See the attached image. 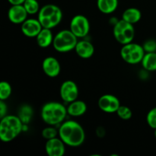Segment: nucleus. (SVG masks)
Wrapping results in <instances>:
<instances>
[{
	"instance_id": "f257e3e1",
	"label": "nucleus",
	"mask_w": 156,
	"mask_h": 156,
	"mask_svg": "<svg viewBox=\"0 0 156 156\" xmlns=\"http://www.w3.org/2000/svg\"><path fill=\"white\" fill-rule=\"evenodd\" d=\"M59 137L66 146L79 147L85 141V133L80 123L75 120H67L59 126Z\"/></svg>"
},
{
	"instance_id": "f03ea898",
	"label": "nucleus",
	"mask_w": 156,
	"mask_h": 156,
	"mask_svg": "<svg viewBox=\"0 0 156 156\" xmlns=\"http://www.w3.org/2000/svg\"><path fill=\"white\" fill-rule=\"evenodd\" d=\"M22 121L18 116L6 115L1 118L0 139L4 143H9L17 138L23 131Z\"/></svg>"
},
{
	"instance_id": "7ed1b4c3",
	"label": "nucleus",
	"mask_w": 156,
	"mask_h": 156,
	"mask_svg": "<svg viewBox=\"0 0 156 156\" xmlns=\"http://www.w3.org/2000/svg\"><path fill=\"white\" fill-rule=\"evenodd\" d=\"M67 114V108L59 102H47L41 108V118L50 126L62 123Z\"/></svg>"
},
{
	"instance_id": "20e7f679",
	"label": "nucleus",
	"mask_w": 156,
	"mask_h": 156,
	"mask_svg": "<svg viewBox=\"0 0 156 156\" xmlns=\"http://www.w3.org/2000/svg\"><path fill=\"white\" fill-rule=\"evenodd\" d=\"M37 19L43 27L52 29L62 21V12L60 8L56 5H45L40 9Z\"/></svg>"
},
{
	"instance_id": "39448f33",
	"label": "nucleus",
	"mask_w": 156,
	"mask_h": 156,
	"mask_svg": "<svg viewBox=\"0 0 156 156\" xmlns=\"http://www.w3.org/2000/svg\"><path fill=\"white\" fill-rule=\"evenodd\" d=\"M78 43V37L70 30H62L55 35L53 47L59 53H67L75 50Z\"/></svg>"
},
{
	"instance_id": "423d86ee",
	"label": "nucleus",
	"mask_w": 156,
	"mask_h": 156,
	"mask_svg": "<svg viewBox=\"0 0 156 156\" xmlns=\"http://www.w3.org/2000/svg\"><path fill=\"white\" fill-rule=\"evenodd\" d=\"M113 34L117 42L124 45L133 42L135 37V28L133 24L126 22L123 19L118 20L114 25Z\"/></svg>"
},
{
	"instance_id": "0eeeda50",
	"label": "nucleus",
	"mask_w": 156,
	"mask_h": 156,
	"mask_svg": "<svg viewBox=\"0 0 156 156\" xmlns=\"http://www.w3.org/2000/svg\"><path fill=\"white\" fill-rule=\"evenodd\" d=\"M145 53L143 46L133 42L123 45L120 50V56L123 60L131 65L141 62Z\"/></svg>"
},
{
	"instance_id": "6e6552de",
	"label": "nucleus",
	"mask_w": 156,
	"mask_h": 156,
	"mask_svg": "<svg viewBox=\"0 0 156 156\" xmlns=\"http://www.w3.org/2000/svg\"><path fill=\"white\" fill-rule=\"evenodd\" d=\"M69 30L78 38L85 37L90 31L89 21L85 15H75L70 21Z\"/></svg>"
},
{
	"instance_id": "1a4fd4ad",
	"label": "nucleus",
	"mask_w": 156,
	"mask_h": 156,
	"mask_svg": "<svg viewBox=\"0 0 156 156\" xmlns=\"http://www.w3.org/2000/svg\"><path fill=\"white\" fill-rule=\"evenodd\" d=\"M79 91L78 85L72 80H66L62 83L59 89V94L63 101L71 103L77 100Z\"/></svg>"
},
{
	"instance_id": "9d476101",
	"label": "nucleus",
	"mask_w": 156,
	"mask_h": 156,
	"mask_svg": "<svg viewBox=\"0 0 156 156\" xmlns=\"http://www.w3.org/2000/svg\"><path fill=\"white\" fill-rule=\"evenodd\" d=\"M98 105L102 111L108 114L116 113L120 106L119 99L116 96L109 94H104L100 97Z\"/></svg>"
},
{
	"instance_id": "9b49d317",
	"label": "nucleus",
	"mask_w": 156,
	"mask_h": 156,
	"mask_svg": "<svg viewBox=\"0 0 156 156\" xmlns=\"http://www.w3.org/2000/svg\"><path fill=\"white\" fill-rule=\"evenodd\" d=\"M43 27L38 19L29 18L21 24V30L23 34L27 37H36Z\"/></svg>"
},
{
	"instance_id": "f8f14e48",
	"label": "nucleus",
	"mask_w": 156,
	"mask_h": 156,
	"mask_svg": "<svg viewBox=\"0 0 156 156\" xmlns=\"http://www.w3.org/2000/svg\"><path fill=\"white\" fill-rule=\"evenodd\" d=\"M66 144L60 138L50 139L47 140L45 150L49 156H62L66 152Z\"/></svg>"
},
{
	"instance_id": "ddd939ff",
	"label": "nucleus",
	"mask_w": 156,
	"mask_h": 156,
	"mask_svg": "<svg viewBox=\"0 0 156 156\" xmlns=\"http://www.w3.org/2000/svg\"><path fill=\"white\" fill-rule=\"evenodd\" d=\"M42 69L44 73L50 78H56L61 72L60 63L57 59L53 56H47L44 59Z\"/></svg>"
},
{
	"instance_id": "4468645a",
	"label": "nucleus",
	"mask_w": 156,
	"mask_h": 156,
	"mask_svg": "<svg viewBox=\"0 0 156 156\" xmlns=\"http://www.w3.org/2000/svg\"><path fill=\"white\" fill-rule=\"evenodd\" d=\"M28 13L24 9L23 5H12L8 12L9 19L12 24H21L26 19H27Z\"/></svg>"
},
{
	"instance_id": "2eb2a0df",
	"label": "nucleus",
	"mask_w": 156,
	"mask_h": 156,
	"mask_svg": "<svg viewBox=\"0 0 156 156\" xmlns=\"http://www.w3.org/2000/svg\"><path fill=\"white\" fill-rule=\"evenodd\" d=\"M75 51L82 59H89L94 55V47L90 41H79L75 47Z\"/></svg>"
},
{
	"instance_id": "dca6fc26",
	"label": "nucleus",
	"mask_w": 156,
	"mask_h": 156,
	"mask_svg": "<svg viewBox=\"0 0 156 156\" xmlns=\"http://www.w3.org/2000/svg\"><path fill=\"white\" fill-rule=\"evenodd\" d=\"M87 111V105L85 101L81 100H76L69 103L67 107V113L71 117H81Z\"/></svg>"
},
{
	"instance_id": "f3484780",
	"label": "nucleus",
	"mask_w": 156,
	"mask_h": 156,
	"mask_svg": "<svg viewBox=\"0 0 156 156\" xmlns=\"http://www.w3.org/2000/svg\"><path fill=\"white\" fill-rule=\"evenodd\" d=\"M53 38L51 29L43 27L37 36L36 37L37 44L41 48H47L51 44H53Z\"/></svg>"
},
{
	"instance_id": "a211bd4d",
	"label": "nucleus",
	"mask_w": 156,
	"mask_h": 156,
	"mask_svg": "<svg viewBox=\"0 0 156 156\" xmlns=\"http://www.w3.org/2000/svg\"><path fill=\"white\" fill-rule=\"evenodd\" d=\"M98 10L104 14H111L117 10L118 0H97Z\"/></svg>"
},
{
	"instance_id": "6ab92c4d",
	"label": "nucleus",
	"mask_w": 156,
	"mask_h": 156,
	"mask_svg": "<svg viewBox=\"0 0 156 156\" xmlns=\"http://www.w3.org/2000/svg\"><path fill=\"white\" fill-rule=\"evenodd\" d=\"M142 18V13L140 9L136 8H129L123 12L122 15V19L126 22L135 24L140 21Z\"/></svg>"
},
{
	"instance_id": "aec40b11",
	"label": "nucleus",
	"mask_w": 156,
	"mask_h": 156,
	"mask_svg": "<svg viewBox=\"0 0 156 156\" xmlns=\"http://www.w3.org/2000/svg\"><path fill=\"white\" fill-rule=\"evenodd\" d=\"M141 63L146 71H156V52L145 53Z\"/></svg>"
},
{
	"instance_id": "412c9836",
	"label": "nucleus",
	"mask_w": 156,
	"mask_h": 156,
	"mask_svg": "<svg viewBox=\"0 0 156 156\" xmlns=\"http://www.w3.org/2000/svg\"><path fill=\"white\" fill-rule=\"evenodd\" d=\"M18 116L24 124H28L33 116V109L30 105H22L18 111Z\"/></svg>"
},
{
	"instance_id": "4be33fe9",
	"label": "nucleus",
	"mask_w": 156,
	"mask_h": 156,
	"mask_svg": "<svg viewBox=\"0 0 156 156\" xmlns=\"http://www.w3.org/2000/svg\"><path fill=\"white\" fill-rule=\"evenodd\" d=\"M23 5L28 15H35L38 13L41 9L37 0H25Z\"/></svg>"
},
{
	"instance_id": "5701e85b",
	"label": "nucleus",
	"mask_w": 156,
	"mask_h": 156,
	"mask_svg": "<svg viewBox=\"0 0 156 156\" xmlns=\"http://www.w3.org/2000/svg\"><path fill=\"white\" fill-rule=\"evenodd\" d=\"M12 88L10 84L6 81L0 82V100L5 101L11 96Z\"/></svg>"
},
{
	"instance_id": "b1692460",
	"label": "nucleus",
	"mask_w": 156,
	"mask_h": 156,
	"mask_svg": "<svg viewBox=\"0 0 156 156\" xmlns=\"http://www.w3.org/2000/svg\"><path fill=\"white\" fill-rule=\"evenodd\" d=\"M116 113L118 115V117L123 120H129L133 115L130 108H128L127 106H124V105H120Z\"/></svg>"
},
{
	"instance_id": "393cba45",
	"label": "nucleus",
	"mask_w": 156,
	"mask_h": 156,
	"mask_svg": "<svg viewBox=\"0 0 156 156\" xmlns=\"http://www.w3.org/2000/svg\"><path fill=\"white\" fill-rule=\"evenodd\" d=\"M41 134L45 140H48L59 136V130H57L53 126H47L43 129Z\"/></svg>"
},
{
	"instance_id": "a878e982",
	"label": "nucleus",
	"mask_w": 156,
	"mask_h": 156,
	"mask_svg": "<svg viewBox=\"0 0 156 156\" xmlns=\"http://www.w3.org/2000/svg\"><path fill=\"white\" fill-rule=\"evenodd\" d=\"M146 122L152 129H156V107L151 109L146 116Z\"/></svg>"
},
{
	"instance_id": "bb28decb",
	"label": "nucleus",
	"mask_w": 156,
	"mask_h": 156,
	"mask_svg": "<svg viewBox=\"0 0 156 156\" xmlns=\"http://www.w3.org/2000/svg\"><path fill=\"white\" fill-rule=\"evenodd\" d=\"M143 47L146 53L156 52V41L155 40H149L143 44Z\"/></svg>"
},
{
	"instance_id": "cd10ccee",
	"label": "nucleus",
	"mask_w": 156,
	"mask_h": 156,
	"mask_svg": "<svg viewBox=\"0 0 156 156\" xmlns=\"http://www.w3.org/2000/svg\"><path fill=\"white\" fill-rule=\"evenodd\" d=\"M7 105H6V103L5 102V101L1 100V101H0V117L2 118L5 116L7 115Z\"/></svg>"
},
{
	"instance_id": "c85d7f7f",
	"label": "nucleus",
	"mask_w": 156,
	"mask_h": 156,
	"mask_svg": "<svg viewBox=\"0 0 156 156\" xmlns=\"http://www.w3.org/2000/svg\"><path fill=\"white\" fill-rule=\"evenodd\" d=\"M8 1L12 5H23L25 0H8Z\"/></svg>"
},
{
	"instance_id": "c756f323",
	"label": "nucleus",
	"mask_w": 156,
	"mask_h": 156,
	"mask_svg": "<svg viewBox=\"0 0 156 156\" xmlns=\"http://www.w3.org/2000/svg\"><path fill=\"white\" fill-rule=\"evenodd\" d=\"M154 134H155V137L156 139V129H155V133H154Z\"/></svg>"
}]
</instances>
